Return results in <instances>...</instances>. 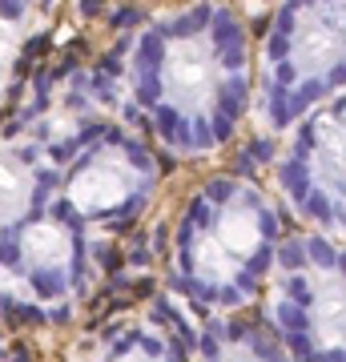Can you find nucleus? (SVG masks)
I'll return each mask as SVG.
<instances>
[{"mask_svg":"<svg viewBox=\"0 0 346 362\" xmlns=\"http://www.w3.org/2000/svg\"><path fill=\"white\" fill-rule=\"evenodd\" d=\"M129 93L161 145L205 157L230 141L250 109L254 52L242 16L190 4L157 16L129 52Z\"/></svg>","mask_w":346,"mask_h":362,"instance_id":"f257e3e1","label":"nucleus"},{"mask_svg":"<svg viewBox=\"0 0 346 362\" xmlns=\"http://www.w3.org/2000/svg\"><path fill=\"white\" fill-rule=\"evenodd\" d=\"M282 246V218L254 181L209 177L173 230V282L205 314H230L266 286Z\"/></svg>","mask_w":346,"mask_h":362,"instance_id":"f03ea898","label":"nucleus"},{"mask_svg":"<svg viewBox=\"0 0 346 362\" xmlns=\"http://www.w3.org/2000/svg\"><path fill=\"white\" fill-rule=\"evenodd\" d=\"M346 93V0H294L270 16L258 65V113L266 129L298 121Z\"/></svg>","mask_w":346,"mask_h":362,"instance_id":"7ed1b4c3","label":"nucleus"},{"mask_svg":"<svg viewBox=\"0 0 346 362\" xmlns=\"http://www.w3.org/2000/svg\"><path fill=\"white\" fill-rule=\"evenodd\" d=\"M266 318L294 362H346V242L286 238L266 278Z\"/></svg>","mask_w":346,"mask_h":362,"instance_id":"20e7f679","label":"nucleus"},{"mask_svg":"<svg viewBox=\"0 0 346 362\" xmlns=\"http://www.w3.org/2000/svg\"><path fill=\"white\" fill-rule=\"evenodd\" d=\"M278 189L314 233L346 242V93L294 125L278 161Z\"/></svg>","mask_w":346,"mask_h":362,"instance_id":"39448f33","label":"nucleus"},{"mask_svg":"<svg viewBox=\"0 0 346 362\" xmlns=\"http://www.w3.org/2000/svg\"><path fill=\"white\" fill-rule=\"evenodd\" d=\"M157 185L149 145L125 129H101L64 169V214L85 226H125Z\"/></svg>","mask_w":346,"mask_h":362,"instance_id":"423d86ee","label":"nucleus"},{"mask_svg":"<svg viewBox=\"0 0 346 362\" xmlns=\"http://www.w3.org/2000/svg\"><path fill=\"white\" fill-rule=\"evenodd\" d=\"M13 262L21 282L33 290V298H45V302L73 298L81 278H85L81 226L64 209H49V214L28 218L13 242Z\"/></svg>","mask_w":346,"mask_h":362,"instance_id":"0eeeda50","label":"nucleus"},{"mask_svg":"<svg viewBox=\"0 0 346 362\" xmlns=\"http://www.w3.org/2000/svg\"><path fill=\"white\" fill-rule=\"evenodd\" d=\"M197 362H294L270 326L242 318H209L197 338Z\"/></svg>","mask_w":346,"mask_h":362,"instance_id":"6e6552de","label":"nucleus"},{"mask_svg":"<svg viewBox=\"0 0 346 362\" xmlns=\"http://www.w3.org/2000/svg\"><path fill=\"white\" fill-rule=\"evenodd\" d=\"M93 362H185L178 342L149 322H125L105 338Z\"/></svg>","mask_w":346,"mask_h":362,"instance_id":"1a4fd4ad","label":"nucleus"}]
</instances>
